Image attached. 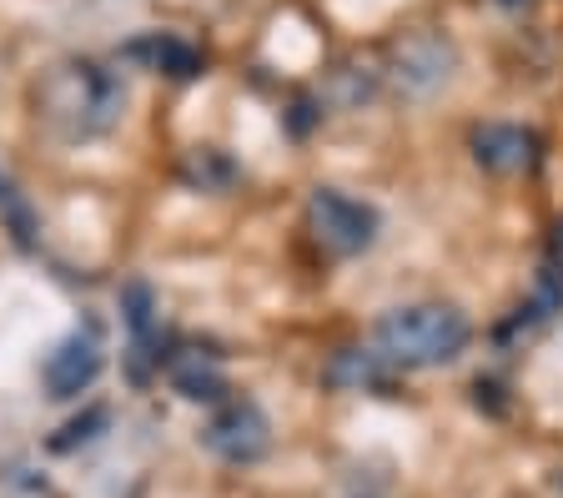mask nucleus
I'll return each instance as SVG.
<instances>
[{"label": "nucleus", "mask_w": 563, "mask_h": 498, "mask_svg": "<svg viewBox=\"0 0 563 498\" xmlns=\"http://www.w3.org/2000/svg\"><path fill=\"white\" fill-rule=\"evenodd\" d=\"M126 111V86L111 66L70 56L35 81V117L66 142H96Z\"/></svg>", "instance_id": "obj_1"}, {"label": "nucleus", "mask_w": 563, "mask_h": 498, "mask_svg": "<svg viewBox=\"0 0 563 498\" xmlns=\"http://www.w3.org/2000/svg\"><path fill=\"white\" fill-rule=\"evenodd\" d=\"M473 337V322L453 302H408L377 318L373 353L387 368H443Z\"/></svg>", "instance_id": "obj_2"}, {"label": "nucleus", "mask_w": 563, "mask_h": 498, "mask_svg": "<svg viewBox=\"0 0 563 498\" xmlns=\"http://www.w3.org/2000/svg\"><path fill=\"white\" fill-rule=\"evenodd\" d=\"M377 226H383L377 207L357 202V197H347V191H338V187H317L312 197H307V232H312L317 247L332 252V257H357V252H367L377 237Z\"/></svg>", "instance_id": "obj_3"}, {"label": "nucleus", "mask_w": 563, "mask_h": 498, "mask_svg": "<svg viewBox=\"0 0 563 498\" xmlns=\"http://www.w3.org/2000/svg\"><path fill=\"white\" fill-rule=\"evenodd\" d=\"M453 66H457V51L438 31H412V36H402L398 46L387 51V81L398 86L402 96L438 91L453 76Z\"/></svg>", "instance_id": "obj_4"}, {"label": "nucleus", "mask_w": 563, "mask_h": 498, "mask_svg": "<svg viewBox=\"0 0 563 498\" xmlns=\"http://www.w3.org/2000/svg\"><path fill=\"white\" fill-rule=\"evenodd\" d=\"M101 368H106V347H101V337H96V328L86 322V328H70L46 353L41 383H46V392L56 403H70V398L91 392V383L101 378Z\"/></svg>", "instance_id": "obj_5"}, {"label": "nucleus", "mask_w": 563, "mask_h": 498, "mask_svg": "<svg viewBox=\"0 0 563 498\" xmlns=\"http://www.w3.org/2000/svg\"><path fill=\"white\" fill-rule=\"evenodd\" d=\"M201 443L222 463H257V458H267V449H272V423L252 398H227V403L211 413V423L201 428Z\"/></svg>", "instance_id": "obj_6"}, {"label": "nucleus", "mask_w": 563, "mask_h": 498, "mask_svg": "<svg viewBox=\"0 0 563 498\" xmlns=\"http://www.w3.org/2000/svg\"><path fill=\"white\" fill-rule=\"evenodd\" d=\"M543 156V142L528 126H508V121H488L473 131V162L493 177H523Z\"/></svg>", "instance_id": "obj_7"}, {"label": "nucleus", "mask_w": 563, "mask_h": 498, "mask_svg": "<svg viewBox=\"0 0 563 498\" xmlns=\"http://www.w3.org/2000/svg\"><path fill=\"white\" fill-rule=\"evenodd\" d=\"M166 378L181 398L191 403H222L227 398V373H222V357L207 353V347H181V353L166 357Z\"/></svg>", "instance_id": "obj_8"}, {"label": "nucleus", "mask_w": 563, "mask_h": 498, "mask_svg": "<svg viewBox=\"0 0 563 498\" xmlns=\"http://www.w3.org/2000/svg\"><path fill=\"white\" fill-rule=\"evenodd\" d=\"M126 60H141L146 71H166V76H176V81H187V76H197L201 71V51L197 46H187L181 36H141V41H131L126 51H121Z\"/></svg>", "instance_id": "obj_9"}, {"label": "nucleus", "mask_w": 563, "mask_h": 498, "mask_svg": "<svg viewBox=\"0 0 563 498\" xmlns=\"http://www.w3.org/2000/svg\"><path fill=\"white\" fill-rule=\"evenodd\" d=\"M387 363L373 353V347H342L338 357L328 363V383L332 388H342V392H357V388H377V383H387Z\"/></svg>", "instance_id": "obj_10"}, {"label": "nucleus", "mask_w": 563, "mask_h": 498, "mask_svg": "<svg viewBox=\"0 0 563 498\" xmlns=\"http://www.w3.org/2000/svg\"><path fill=\"white\" fill-rule=\"evenodd\" d=\"M121 308H126V322H131V332H136V343H146V332H152V287L126 283L121 287Z\"/></svg>", "instance_id": "obj_11"}, {"label": "nucleus", "mask_w": 563, "mask_h": 498, "mask_svg": "<svg viewBox=\"0 0 563 498\" xmlns=\"http://www.w3.org/2000/svg\"><path fill=\"white\" fill-rule=\"evenodd\" d=\"M0 212H5V222H11L15 242H21V247H31V207H25V197L5 177H0Z\"/></svg>", "instance_id": "obj_12"}, {"label": "nucleus", "mask_w": 563, "mask_h": 498, "mask_svg": "<svg viewBox=\"0 0 563 498\" xmlns=\"http://www.w3.org/2000/svg\"><path fill=\"white\" fill-rule=\"evenodd\" d=\"M101 423H106V408H91V413H86V418H76V423H66V439H56V443H51V449H60V453H66V449H76V443L96 439L91 428H101Z\"/></svg>", "instance_id": "obj_13"}]
</instances>
